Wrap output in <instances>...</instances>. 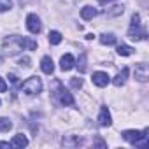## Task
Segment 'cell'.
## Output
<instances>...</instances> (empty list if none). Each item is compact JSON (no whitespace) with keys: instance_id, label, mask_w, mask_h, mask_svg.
<instances>
[{"instance_id":"cell-1","label":"cell","mask_w":149,"mask_h":149,"mask_svg":"<svg viewBox=\"0 0 149 149\" xmlns=\"http://www.w3.org/2000/svg\"><path fill=\"white\" fill-rule=\"evenodd\" d=\"M25 47H28L30 51L37 47V42L26 37H19V35H11L4 40V51L9 54H16L19 51H23Z\"/></svg>"},{"instance_id":"cell-2","label":"cell","mask_w":149,"mask_h":149,"mask_svg":"<svg viewBox=\"0 0 149 149\" xmlns=\"http://www.w3.org/2000/svg\"><path fill=\"white\" fill-rule=\"evenodd\" d=\"M147 133H149L147 128L142 130V132H139V130H125V132H123V139L128 140V142L133 144V146L147 147V146H149V144H147Z\"/></svg>"},{"instance_id":"cell-3","label":"cell","mask_w":149,"mask_h":149,"mask_svg":"<svg viewBox=\"0 0 149 149\" xmlns=\"http://www.w3.org/2000/svg\"><path fill=\"white\" fill-rule=\"evenodd\" d=\"M128 37L132 40H142V39H146V30L140 26V16L139 14L132 16V26L128 30Z\"/></svg>"},{"instance_id":"cell-4","label":"cell","mask_w":149,"mask_h":149,"mask_svg":"<svg viewBox=\"0 0 149 149\" xmlns=\"http://www.w3.org/2000/svg\"><path fill=\"white\" fill-rule=\"evenodd\" d=\"M21 90L26 93V95H39L40 91H42V81L37 77V76H33V77H28L23 84H21Z\"/></svg>"},{"instance_id":"cell-5","label":"cell","mask_w":149,"mask_h":149,"mask_svg":"<svg viewBox=\"0 0 149 149\" xmlns=\"http://www.w3.org/2000/svg\"><path fill=\"white\" fill-rule=\"evenodd\" d=\"M54 86H56V91H54L56 100H58L61 105H74V97L68 93V90H65L60 83H56Z\"/></svg>"},{"instance_id":"cell-6","label":"cell","mask_w":149,"mask_h":149,"mask_svg":"<svg viewBox=\"0 0 149 149\" xmlns=\"http://www.w3.org/2000/svg\"><path fill=\"white\" fill-rule=\"evenodd\" d=\"M135 79L140 83H146L149 79V67L146 63H139L135 65Z\"/></svg>"},{"instance_id":"cell-7","label":"cell","mask_w":149,"mask_h":149,"mask_svg":"<svg viewBox=\"0 0 149 149\" xmlns=\"http://www.w3.org/2000/svg\"><path fill=\"white\" fill-rule=\"evenodd\" d=\"M26 28L32 33H39L40 32V19L37 14H28L26 16Z\"/></svg>"},{"instance_id":"cell-8","label":"cell","mask_w":149,"mask_h":149,"mask_svg":"<svg viewBox=\"0 0 149 149\" xmlns=\"http://www.w3.org/2000/svg\"><path fill=\"white\" fill-rule=\"evenodd\" d=\"M109 83H111V77H109L107 72H95V74H93V84L104 88V86H107Z\"/></svg>"},{"instance_id":"cell-9","label":"cell","mask_w":149,"mask_h":149,"mask_svg":"<svg viewBox=\"0 0 149 149\" xmlns=\"http://www.w3.org/2000/svg\"><path fill=\"white\" fill-rule=\"evenodd\" d=\"M74 65H76V60H74V56H72L70 53H67V54L61 56V60H60V68H61L63 72H68L70 68H74Z\"/></svg>"},{"instance_id":"cell-10","label":"cell","mask_w":149,"mask_h":149,"mask_svg":"<svg viewBox=\"0 0 149 149\" xmlns=\"http://www.w3.org/2000/svg\"><path fill=\"white\" fill-rule=\"evenodd\" d=\"M61 144H63L65 147H77V146L83 144V139H79L77 135H65V137L61 139Z\"/></svg>"},{"instance_id":"cell-11","label":"cell","mask_w":149,"mask_h":149,"mask_svg":"<svg viewBox=\"0 0 149 149\" xmlns=\"http://www.w3.org/2000/svg\"><path fill=\"white\" fill-rule=\"evenodd\" d=\"M111 112L107 107H102L100 109V114H98V125L100 126H111Z\"/></svg>"},{"instance_id":"cell-12","label":"cell","mask_w":149,"mask_h":149,"mask_svg":"<svg viewBox=\"0 0 149 149\" xmlns=\"http://www.w3.org/2000/svg\"><path fill=\"white\" fill-rule=\"evenodd\" d=\"M40 68H42L44 74H53V70H54V63H53L51 56H44V58L40 60Z\"/></svg>"},{"instance_id":"cell-13","label":"cell","mask_w":149,"mask_h":149,"mask_svg":"<svg viewBox=\"0 0 149 149\" xmlns=\"http://www.w3.org/2000/svg\"><path fill=\"white\" fill-rule=\"evenodd\" d=\"M25 146H28V139H26L23 133H18V135L13 137V140H11V147H25Z\"/></svg>"},{"instance_id":"cell-14","label":"cell","mask_w":149,"mask_h":149,"mask_svg":"<svg viewBox=\"0 0 149 149\" xmlns=\"http://www.w3.org/2000/svg\"><path fill=\"white\" fill-rule=\"evenodd\" d=\"M97 14H98V11L95 7H91V6H86V7L81 9V18L83 19H93Z\"/></svg>"},{"instance_id":"cell-15","label":"cell","mask_w":149,"mask_h":149,"mask_svg":"<svg viewBox=\"0 0 149 149\" xmlns=\"http://www.w3.org/2000/svg\"><path fill=\"white\" fill-rule=\"evenodd\" d=\"M100 42H102L104 46H114V44L118 42V39H116L114 33H102V35H100Z\"/></svg>"},{"instance_id":"cell-16","label":"cell","mask_w":149,"mask_h":149,"mask_svg":"<svg viewBox=\"0 0 149 149\" xmlns=\"http://www.w3.org/2000/svg\"><path fill=\"white\" fill-rule=\"evenodd\" d=\"M128 72H130V70L125 67V68H123V72H121V74H118V76L114 77V81H112V83H114V86H123V84H125V81H126V77H128Z\"/></svg>"},{"instance_id":"cell-17","label":"cell","mask_w":149,"mask_h":149,"mask_svg":"<svg viewBox=\"0 0 149 149\" xmlns=\"http://www.w3.org/2000/svg\"><path fill=\"white\" fill-rule=\"evenodd\" d=\"M61 33L60 32H56V30H53V32H49V42L53 44V46H56V44H60L61 42Z\"/></svg>"},{"instance_id":"cell-18","label":"cell","mask_w":149,"mask_h":149,"mask_svg":"<svg viewBox=\"0 0 149 149\" xmlns=\"http://www.w3.org/2000/svg\"><path fill=\"white\" fill-rule=\"evenodd\" d=\"M13 128V123L9 118H0V132H9Z\"/></svg>"},{"instance_id":"cell-19","label":"cell","mask_w":149,"mask_h":149,"mask_svg":"<svg viewBox=\"0 0 149 149\" xmlns=\"http://www.w3.org/2000/svg\"><path fill=\"white\" fill-rule=\"evenodd\" d=\"M132 53H133V49H132L130 46H125V44L118 46V54H119V56H130Z\"/></svg>"},{"instance_id":"cell-20","label":"cell","mask_w":149,"mask_h":149,"mask_svg":"<svg viewBox=\"0 0 149 149\" xmlns=\"http://www.w3.org/2000/svg\"><path fill=\"white\" fill-rule=\"evenodd\" d=\"M13 7V0H0V13H6Z\"/></svg>"},{"instance_id":"cell-21","label":"cell","mask_w":149,"mask_h":149,"mask_svg":"<svg viewBox=\"0 0 149 149\" xmlns=\"http://www.w3.org/2000/svg\"><path fill=\"white\" fill-rule=\"evenodd\" d=\"M77 68H79V72H81V74H83V72H86V54H84V53L81 54V60H79Z\"/></svg>"},{"instance_id":"cell-22","label":"cell","mask_w":149,"mask_h":149,"mask_svg":"<svg viewBox=\"0 0 149 149\" xmlns=\"http://www.w3.org/2000/svg\"><path fill=\"white\" fill-rule=\"evenodd\" d=\"M70 86H72V88H81V86H83V79L72 77V79H70Z\"/></svg>"},{"instance_id":"cell-23","label":"cell","mask_w":149,"mask_h":149,"mask_svg":"<svg viewBox=\"0 0 149 149\" xmlns=\"http://www.w3.org/2000/svg\"><path fill=\"white\" fill-rule=\"evenodd\" d=\"M7 91V84H6V81L0 77V93H6Z\"/></svg>"},{"instance_id":"cell-24","label":"cell","mask_w":149,"mask_h":149,"mask_svg":"<svg viewBox=\"0 0 149 149\" xmlns=\"http://www.w3.org/2000/svg\"><path fill=\"white\" fill-rule=\"evenodd\" d=\"M9 81H11V83H13L14 86H16V84L19 83V81H18V76H16V74H9Z\"/></svg>"},{"instance_id":"cell-25","label":"cell","mask_w":149,"mask_h":149,"mask_svg":"<svg viewBox=\"0 0 149 149\" xmlns=\"http://www.w3.org/2000/svg\"><path fill=\"white\" fill-rule=\"evenodd\" d=\"M23 63H25V67H28V63H30V58H28V56L21 58V60H19V65H23Z\"/></svg>"},{"instance_id":"cell-26","label":"cell","mask_w":149,"mask_h":149,"mask_svg":"<svg viewBox=\"0 0 149 149\" xmlns=\"http://www.w3.org/2000/svg\"><path fill=\"white\" fill-rule=\"evenodd\" d=\"M0 147H2V149H9L11 144H9V142H0Z\"/></svg>"},{"instance_id":"cell-27","label":"cell","mask_w":149,"mask_h":149,"mask_svg":"<svg viewBox=\"0 0 149 149\" xmlns=\"http://www.w3.org/2000/svg\"><path fill=\"white\" fill-rule=\"evenodd\" d=\"M100 4H109V2H112V0H98Z\"/></svg>"}]
</instances>
